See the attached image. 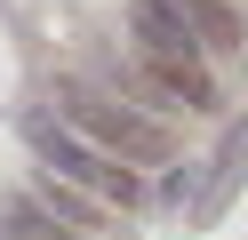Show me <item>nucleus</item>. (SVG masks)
Returning a JSON list of instances; mask_svg holds the SVG:
<instances>
[{
    "mask_svg": "<svg viewBox=\"0 0 248 240\" xmlns=\"http://www.w3.org/2000/svg\"><path fill=\"white\" fill-rule=\"evenodd\" d=\"M24 144H32L40 176H56V184H72V192H96V200H120V208L136 200V176L120 168L112 152H96L88 136H72L56 112H24Z\"/></svg>",
    "mask_w": 248,
    "mask_h": 240,
    "instance_id": "obj_3",
    "label": "nucleus"
},
{
    "mask_svg": "<svg viewBox=\"0 0 248 240\" xmlns=\"http://www.w3.org/2000/svg\"><path fill=\"white\" fill-rule=\"evenodd\" d=\"M128 32L144 56V80H160L176 104H208V64H200V40L176 16V0H128Z\"/></svg>",
    "mask_w": 248,
    "mask_h": 240,
    "instance_id": "obj_2",
    "label": "nucleus"
},
{
    "mask_svg": "<svg viewBox=\"0 0 248 240\" xmlns=\"http://www.w3.org/2000/svg\"><path fill=\"white\" fill-rule=\"evenodd\" d=\"M176 16L192 24V40L200 48H216V56H240V16H232V0H176Z\"/></svg>",
    "mask_w": 248,
    "mask_h": 240,
    "instance_id": "obj_5",
    "label": "nucleus"
},
{
    "mask_svg": "<svg viewBox=\"0 0 248 240\" xmlns=\"http://www.w3.org/2000/svg\"><path fill=\"white\" fill-rule=\"evenodd\" d=\"M240 176H248V120H232L224 136H216V152H208V176L184 192V200H192V224H216V216H224V200L240 192Z\"/></svg>",
    "mask_w": 248,
    "mask_h": 240,
    "instance_id": "obj_4",
    "label": "nucleus"
},
{
    "mask_svg": "<svg viewBox=\"0 0 248 240\" xmlns=\"http://www.w3.org/2000/svg\"><path fill=\"white\" fill-rule=\"evenodd\" d=\"M0 240H80V232H56V216L32 192H0Z\"/></svg>",
    "mask_w": 248,
    "mask_h": 240,
    "instance_id": "obj_6",
    "label": "nucleus"
},
{
    "mask_svg": "<svg viewBox=\"0 0 248 240\" xmlns=\"http://www.w3.org/2000/svg\"><path fill=\"white\" fill-rule=\"evenodd\" d=\"M56 120L72 128V136H88L96 152H112V160H152L160 168L168 160V128L160 120H144L136 104H120L112 88H88V80H56Z\"/></svg>",
    "mask_w": 248,
    "mask_h": 240,
    "instance_id": "obj_1",
    "label": "nucleus"
},
{
    "mask_svg": "<svg viewBox=\"0 0 248 240\" xmlns=\"http://www.w3.org/2000/svg\"><path fill=\"white\" fill-rule=\"evenodd\" d=\"M32 200L48 208V216H64L80 240H96V224H104V208H96V200H80L72 184H56V176H40V184H32Z\"/></svg>",
    "mask_w": 248,
    "mask_h": 240,
    "instance_id": "obj_7",
    "label": "nucleus"
}]
</instances>
